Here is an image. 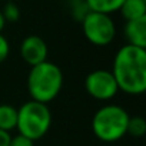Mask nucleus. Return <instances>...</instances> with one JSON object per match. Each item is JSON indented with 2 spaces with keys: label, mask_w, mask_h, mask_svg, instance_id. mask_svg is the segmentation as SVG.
I'll return each mask as SVG.
<instances>
[{
  "label": "nucleus",
  "mask_w": 146,
  "mask_h": 146,
  "mask_svg": "<svg viewBox=\"0 0 146 146\" xmlns=\"http://www.w3.org/2000/svg\"><path fill=\"white\" fill-rule=\"evenodd\" d=\"M112 75L119 90L137 96L146 92V49L122 46L113 59Z\"/></svg>",
  "instance_id": "obj_1"
},
{
  "label": "nucleus",
  "mask_w": 146,
  "mask_h": 146,
  "mask_svg": "<svg viewBox=\"0 0 146 146\" xmlns=\"http://www.w3.org/2000/svg\"><path fill=\"white\" fill-rule=\"evenodd\" d=\"M63 88V73L60 67L49 60L30 67L27 75V92L35 102L50 103Z\"/></svg>",
  "instance_id": "obj_2"
},
{
  "label": "nucleus",
  "mask_w": 146,
  "mask_h": 146,
  "mask_svg": "<svg viewBox=\"0 0 146 146\" xmlns=\"http://www.w3.org/2000/svg\"><path fill=\"white\" fill-rule=\"evenodd\" d=\"M129 113L119 105H105L96 110L92 119L93 135L106 143H113L126 136Z\"/></svg>",
  "instance_id": "obj_3"
},
{
  "label": "nucleus",
  "mask_w": 146,
  "mask_h": 146,
  "mask_svg": "<svg viewBox=\"0 0 146 146\" xmlns=\"http://www.w3.org/2000/svg\"><path fill=\"white\" fill-rule=\"evenodd\" d=\"M52 125V113L47 105L29 100L17 109L16 129L19 135L36 142L46 136Z\"/></svg>",
  "instance_id": "obj_4"
},
{
  "label": "nucleus",
  "mask_w": 146,
  "mask_h": 146,
  "mask_svg": "<svg viewBox=\"0 0 146 146\" xmlns=\"http://www.w3.org/2000/svg\"><path fill=\"white\" fill-rule=\"evenodd\" d=\"M80 23L83 36L95 46H108L116 36V26L109 15L89 12Z\"/></svg>",
  "instance_id": "obj_5"
},
{
  "label": "nucleus",
  "mask_w": 146,
  "mask_h": 146,
  "mask_svg": "<svg viewBox=\"0 0 146 146\" xmlns=\"http://www.w3.org/2000/svg\"><path fill=\"white\" fill-rule=\"evenodd\" d=\"M85 90L90 98L100 102H108L117 95L119 88L110 70L98 69L85 78Z\"/></svg>",
  "instance_id": "obj_6"
},
{
  "label": "nucleus",
  "mask_w": 146,
  "mask_h": 146,
  "mask_svg": "<svg viewBox=\"0 0 146 146\" xmlns=\"http://www.w3.org/2000/svg\"><path fill=\"white\" fill-rule=\"evenodd\" d=\"M47 54H49L47 44L40 36L30 35L25 37L23 42L20 43V56L30 67L46 62Z\"/></svg>",
  "instance_id": "obj_7"
},
{
  "label": "nucleus",
  "mask_w": 146,
  "mask_h": 146,
  "mask_svg": "<svg viewBox=\"0 0 146 146\" xmlns=\"http://www.w3.org/2000/svg\"><path fill=\"white\" fill-rule=\"evenodd\" d=\"M125 37L126 44L146 49V17L136 20H129L125 25Z\"/></svg>",
  "instance_id": "obj_8"
},
{
  "label": "nucleus",
  "mask_w": 146,
  "mask_h": 146,
  "mask_svg": "<svg viewBox=\"0 0 146 146\" xmlns=\"http://www.w3.org/2000/svg\"><path fill=\"white\" fill-rule=\"evenodd\" d=\"M119 12L126 22L146 17V0H125Z\"/></svg>",
  "instance_id": "obj_9"
},
{
  "label": "nucleus",
  "mask_w": 146,
  "mask_h": 146,
  "mask_svg": "<svg viewBox=\"0 0 146 146\" xmlns=\"http://www.w3.org/2000/svg\"><path fill=\"white\" fill-rule=\"evenodd\" d=\"M90 12H98L103 15H112L113 12H119L125 0H85Z\"/></svg>",
  "instance_id": "obj_10"
},
{
  "label": "nucleus",
  "mask_w": 146,
  "mask_h": 146,
  "mask_svg": "<svg viewBox=\"0 0 146 146\" xmlns=\"http://www.w3.org/2000/svg\"><path fill=\"white\" fill-rule=\"evenodd\" d=\"M17 123V109L12 105H0V129L10 132L16 129Z\"/></svg>",
  "instance_id": "obj_11"
},
{
  "label": "nucleus",
  "mask_w": 146,
  "mask_h": 146,
  "mask_svg": "<svg viewBox=\"0 0 146 146\" xmlns=\"http://www.w3.org/2000/svg\"><path fill=\"white\" fill-rule=\"evenodd\" d=\"M145 133H146V120L140 116L129 117L127 127H126V135H130L133 137H142Z\"/></svg>",
  "instance_id": "obj_12"
},
{
  "label": "nucleus",
  "mask_w": 146,
  "mask_h": 146,
  "mask_svg": "<svg viewBox=\"0 0 146 146\" xmlns=\"http://www.w3.org/2000/svg\"><path fill=\"white\" fill-rule=\"evenodd\" d=\"M89 12L90 10L85 0H72V16L75 20L82 22Z\"/></svg>",
  "instance_id": "obj_13"
},
{
  "label": "nucleus",
  "mask_w": 146,
  "mask_h": 146,
  "mask_svg": "<svg viewBox=\"0 0 146 146\" xmlns=\"http://www.w3.org/2000/svg\"><path fill=\"white\" fill-rule=\"evenodd\" d=\"M2 15H3L6 23H7V22H9V23H15V22H17L19 17H20V10H19L17 5H15L13 2H9V3L5 5V7H3V10H2Z\"/></svg>",
  "instance_id": "obj_14"
},
{
  "label": "nucleus",
  "mask_w": 146,
  "mask_h": 146,
  "mask_svg": "<svg viewBox=\"0 0 146 146\" xmlns=\"http://www.w3.org/2000/svg\"><path fill=\"white\" fill-rule=\"evenodd\" d=\"M9 53H10V44H9V40L0 33V63H3L7 57H9Z\"/></svg>",
  "instance_id": "obj_15"
},
{
  "label": "nucleus",
  "mask_w": 146,
  "mask_h": 146,
  "mask_svg": "<svg viewBox=\"0 0 146 146\" xmlns=\"http://www.w3.org/2000/svg\"><path fill=\"white\" fill-rule=\"evenodd\" d=\"M9 146H35V142L22 135H16V136H12Z\"/></svg>",
  "instance_id": "obj_16"
},
{
  "label": "nucleus",
  "mask_w": 146,
  "mask_h": 146,
  "mask_svg": "<svg viewBox=\"0 0 146 146\" xmlns=\"http://www.w3.org/2000/svg\"><path fill=\"white\" fill-rule=\"evenodd\" d=\"M10 139H12L10 132H6V130L0 129V146H9Z\"/></svg>",
  "instance_id": "obj_17"
},
{
  "label": "nucleus",
  "mask_w": 146,
  "mask_h": 146,
  "mask_svg": "<svg viewBox=\"0 0 146 146\" xmlns=\"http://www.w3.org/2000/svg\"><path fill=\"white\" fill-rule=\"evenodd\" d=\"M5 26H6V20H5V17H3L2 12H0V33H2V30L5 29Z\"/></svg>",
  "instance_id": "obj_18"
},
{
  "label": "nucleus",
  "mask_w": 146,
  "mask_h": 146,
  "mask_svg": "<svg viewBox=\"0 0 146 146\" xmlns=\"http://www.w3.org/2000/svg\"><path fill=\"white\" fill-rule=\"evenodd\" d=\"M70 2H72V0H70Z\"/></svg>",
  "instance_id": "obj_19"
}]
</instances>
